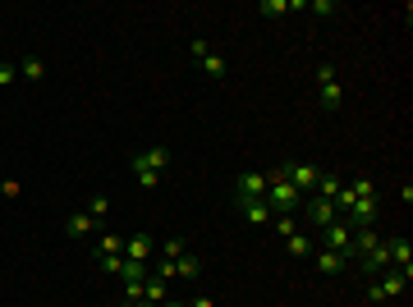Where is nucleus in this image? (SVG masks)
I'll list each match as a JSON object with an SVG mask.
<instances>
[{"label":"nucleus","mask_w":413,"mask_h":307,"mask_svg":"<svg viewBox=\"0 0 413 307\" xmlns=\"http://www.w3.org/2000/svg\"><path fill=\"white\" fill-rule=\"evenodd\" d=\"M262 202H266V211H271V215H290L294 206L303 202V198H299V188L290 184L285 165H275L271 174H266V198H262Z\"/></svg>","instance_id":"obj_1"},{"label":"nucleus","mask_w":413,"mask_h":307,"mask_svg":"<svg viewBox=\"0 0 413 307\" xmlns=\"http://www.w3.org/2000/svg\"><path fill=\"white\" fill-rule=\"evenodd\" d=\"M285 174H290V184L299 188V198H312V193H317V184H321V170L312 165V161H290V165H285Z\"/></svg>","instance_id":"obj_2"},{"label":"nucleus","mask_w":413,"mask_h":307,"mask_svg":"<svg viewBox=\"0 0 413 307\" xmlns=\"http://www.w3.org/2000/svg\"><path fill=\"white\" fill-rule=\"evenodd\" d=\"M372 225H377V193L353 198V206H349V230H372Z\"/></svg>","instance_id":"obj_3"},{"label":"nucleus","mask_w":413,"mask_h":307,"mask_svg":"<svg viewBox=\"0 0 413 307\" xmlns=\"http://www.w3.org/2000/svg\"><path fill=\"white\" fill-rule=\"evenodd\" d=\"M262 198H266V174H258V170L239 174V184H234V202H262Z\"/></svg>","instance_id":"obj_4"},{"label":"nucleus","mask_w":413,"mask_h":307,"mask_svg":"<svg viewBox=\"0 0 413 307\" xmlns=\"http://www.w3.org/2000/svg\"><path fill=\"white\" fill-rule=\"evenodd\" d=\"M321 239H326V248H336V252H345V257H349V243H353L349 220H331V225L321 230ZM349 261H353V257H349Z\"/></svg>","instance_id":"obj_5"},{"label":"nucleus","mask_w":413,"mask_h":307,"mask_svg":"<svg viewBox=\"0 0 413 307\" xmlns=\"http://www.w3.org/2000/svg\"><path fill=\"white\" fill-rule=\"evenodd\" d=\"M312 261H317V271H326V276H340L345 266H353L345 252H336V248H321V252H312Z\"/></svg>","instance_id":"obj_6"},{"label":"nucleus","mask_w":413,"mask_h":307,"mask_svg":"<svg viewBox=\"0 0 413 307\" xmlns=\"http://www.w3.org/2000/svg\"><path fill=\"white\" fill-rule=\"evenodd\" d=\"M386 248H390V261L399 266V276L413 280V243L409 239H395V243H386Z\"/></svg>","instance_id":"obj_7"},{"label":"nucleus","mask_w":413,"mask_h":307,"mask_svg":"<svg viewBox=\"0 0 413 307\" xmlns=\"http://www.w3.org/2000/svg\"><path fill=\"white\" fill-rule=\"evenodd\" d=\"M308 215H312V225H317V230H326L331 220H340L336 202H326V198H312V202H308Z\"/></svg>","instance_id":"obj_8"},{"label":"nucleus","mask_w":413,"mask_h":307,"mask_svg":"<svg viewBox=\"0 0 413 307\" xmlns=\"http://www.w3.org/2000/svg\"><path fill=\"white\" fill-rule=\"evenodd\" d=\"M381 243V234L377 230H353V243H349V257L358 261V257H367V252H372V248Z\"/></svg>","instance_id":"obj_9"},{"label":"nucleus","mask_w":413,"mask_h":307,"mask_svg":"<svg viewBox=\"0 0 413 307\" xmlns=\"http://www.w3.org/2000/svg\"><path fill=\"white\" fill-rule=\"evenodd\" d=\"M124 257H129V261H142V266H147V257H152V239H147V234H134V239L124 243Z\"/></svg>","instance_id":"obj_10"},{"label":"nucleus","mask_w":413,"mask_h":307,"mask_svg":"<svg viewBox=\"0 0 413 307\" xmlns=\"http://www.w3.org/2000/svg\"><path fill=\"white\" fill-rule=\"evenodd\" d=\"M317 101H321V110H331V115H336V110L345 106V88H340V83H321Z\"/></svg>","instance_id":"obj_11"},{"label":"nucleus","mask_w":413,"mask_h":307,"mask_svg":"<svg viewBox=\"0 0 413 307\" xmlns=\"http://www.w3.org/2000/svg\"><path fill=\"white\" fill-rule=\"evenodd\" d=\"M198 276H202L198 252H184V257H175V280H198Z\"/></svg>","instance_id":"obj_12"},{"label":"nucleus","mask_w":413,"mask_h":307,"mask_svg":"<svg viewBox=\"0 0 413 307\" xmlns=\"http://www.w3.org/2000/svg\"><path fill=\"white\" fill-rule=\"evenodd\" d=\"M142 298H147V303H152V307H161V303H170V284H166V280H142Z\"/></svg>","instance_id":"obj_13"},{"label":"nucleus","mask_w":413,"mask_h":307,"mask_svg":"<svg viewBox=\"0 0 413 307\" xmlns=\"http://www.w3.org/2000/svg\"><path fill=\"white\" fill-rule=\"evenodd\" d=\"M239 211H244V220L248 225H271V211H266V202H239Z\"/></svg>","instance_id":"obj_14"},{"label":"nucleus","mask_w":413,"mask_h":307,"mask_svg":"<svg viewBox=\"0 0 413 307\" xmlns=\"http://www.w3.org/2000/svg\"><path fill=\"white\" fill-rule=\"evenodd\" d=\"M92 230H97V220H92L88 211H74L64 220V234H74V239H83V234H92Z\"/></svg>","instance_id":"obj_15"},{"label":"nucleus","mask_w":413,"mask_h":307,"mask_svg":"<svg viewBox=\"0 0 413 307\" xmlns=\"http://www.w3.org/2000/svg\"><path fill=\"white\" fill-rule=\"evenodd\" d=\"M363 266H367V276L386 271V266H390V248H386V243H377V248H372V252L363 257Z\"/></svg>","instance_id":"obj_16"},{"label":"nucleus","mask_w":413,"mask_h":307,"mask_svg":"<svg viewBox=\"0 0 413 307\" xmlns=\"http://www.w3.org/2000/svg\"><path fill=\"white\" fill-rule=\"evenodd\" d=\"M138 161H142L147 170H156V174H161V170L170 165V152H166V147H147V152H138Z\"/></svg>","instance_id":"obj_17"},{"label":"nucleus","mask_w":413,"mask_h":307,"mask_svg":"<svg viewBox=\"0 0 413 307\" xmlns=\"http://www.w3.org/2000/svg\"><path fill=\"white\" fill-rule=\"evenodd\" d=\"M285 248H290V257H312V239L308 234H285Z\"/></svg>","instance_id":"obj_18"},{"label":"nucleus","mask_w":413,"mask_h":307,"mask_svg":"<svg viewBox=\"0 0 413 307\" xmlns=\"http://www.w3.org/2000/svg\"><path fill=\"white\" fill-rule=\"evenodd\" d=\"M97 257H124V239H120V234H101V243H97Z\"/></svg>","instance_id":"obj_19"},{"label":"nucleus","mask_w":413,"mask_h":307,"mask_svg":"<svg viewBox=\"0 0 413 307\" xmlns=\"http://www.w3.org/2000/svg\"><path fill=\"white\" fill-rule=\"evenodd\" d=\"M129 165H134V179H138V184H142V188H156V184H161V174H156V170H147V165H142V161H138V156H134V161H129Z\"/></svg>","instance_id":"obj_20"},{"label":"nucleus","mask_w":413,"mask_h":307,"mask_svg":"<svg viewBox=\"0 0 413 307\" xmlns=\"http://www.w3.org/2000/svg\"><path fill=\"white\" fill-rule=\"evenodd\" d=\"M340 188H345V184H340L336 174H321V184H317V193H312V198H326V202H336V193H340Z\"/></svg>","instance_id":"obj_21"},{"label":"nucleus","mask_w":413,"mask_h":307,"mask_svg":"<svg viewBox=\"0 0 413 307\" xmlns=\"http://www.w3.org/2000/svg\"><path fill=\"white\" fill-rule=\"evenodd\" d=\"M120 280H124V284H134V280H147V266H142V261H129V257H124Z\"/></svg>","instance_id":"obj_22"},{"label":"nucleus","mask_w":413,"mask_h":307,"mask_svg":"<svg viewBox=\"0 0 413 307\" xmlns=\"http://www.w3.org/2000/svg\"><path fill=\"white\" fill-rule=\"evenodd\" d=\"M285 10H290V0H262L258 5V14H266V18H280Z\"/></svg>","instance_id":"obj_23"},{"label":"nucleus","mask_w":413,"mask_h":307,"mask_svg":"<svg viewBox=\"0 0 413 307\" xmlns=\"http://www.w3.org/2000/svg\"><path fill=\"white\" fill-rule=\"evenodd\" d=\"M404 284H409V280L399 276V271H395V276H386V280H381V289H386V298H395V293H404Z\"/></svg>","instance_id":"obj_24"},{"label":"nucleus","mask_w":413,"mask_h":307,"mask_svg":"<svg viewBox=\"0 0 413 307\" xmlns=\"http://www.w3.org/2000/svg\"><path fill=\"white\" fill-rule=\"evenodd\" d=\"M18 74H23V78H32V83H37V78L46 74V64H42V60H23V64H18Z\"/></svg>","instance_id":"obj_25"},{"label":"nucleus","mask_w":413,"mask_h":307,"mask_svg":"<svg viewBox=\"0 0 413 307\" xmlns=\"http://www.w3.org/2000/svg\"><path fill=\"white\" fill-rule=\"evenodd\" d=\"M202 69H207L212 78H225V60H221V55H207V60H202Z\"/></svg>","instance_id":"obj_26"},{"label":"nucleus","mask_w":413,"mask_h":307,"mask_svg":"<svg viewBox=\"0 0 413 307\" xmlns=\"http://www.w3.org/2000/svg\"><path fill=\"white\" fill-rule=\"evenodd\" d=\"M97 266H101L106 276H120V271H124V257H97Z\"/></svg>","instance_id":"obj_27"},{"label":"nucleus","mask_w":413,"mask_h":307,"mask_svg":"<svg viewBox=\"0 0 413 307\" xmlns=\"http://www.w3.org/2000/svg\"><path fill=\"white\" fill-rule=\"evenodd\" d=\"M106 211H110V202H106V198H92V202H88V215H92V220H101Z\"/></svg>","instance_id":"obj_28"},{"label":"nucleus","mask_w":413,"mask_h":307,"mask_svg":"<svg viewBox=\"0 0 413 307\" xmlns=\"http://www.w3.org/2000/svg\"><path fill=\"white\" fill-rule=\"evenodd\" d=\"M124 303H142V280H134V284H124Z\"/></svg>","instance_id":"obj_29"},{"label":"nucleus","mask_w":413,"mask_h":307,"mask_svg":"<svg viewBox=\"0 0 413 307\" xmlns=\"http://www.w3.org/2000/svg\"><path fill=\"white\" fill-rule=\"evenodd\" d=\"M188 55H193V60H207V55H212V46L198 37V42H188Z\"/></svg>","instance_id":"obj_30"},{"label":"nucleus","mask_w":413,"mask_h":307,"mask_svg":"<svg viewBox=\"0 0 413 307\" xmlns=\"http://www.w3.org/2000/svg\"><path fill=\"white\" fill-rule=\"evenodd\" d=\"M14 78H18V69H14V64H0V88H10Z\"/></svg>","instance_id":"obj_31"},{"label":"nucleus","mask_w":413,"mask_h":307,"mask_svg":"<svg viewBox=\"0 0 413 307\" xmlns=\"http://www.w3.org/2000/svg\"><path fill=\"white\" fill-rule=\"evenodd\" d=\"M317 83H336V69L331 64H317Z\"/></svg>","instance_id":"obj_32"},{"label":"nucleus","mask_w":413,"mask_h":307,"mask_svg":"<svg viewBox=\"0 0 413 307\" xmlns=\"http://www.w3.org/2000/svg\"><path fill=\"white\" fill-rule=\"evenodd\" d=\"M166 257H170V261L184 257V243H179V239H170V243H166Z\"/></svg>","instance_id":"obj_33"},{"label":"nucleus","mask_w":413,"mask_h":307,"mask_svg":"<svg viewBox=\"0 0 413 307\" xmlns=\"http://www.w3.org/2000/svg\"><path fill=\"white\" fill-rule=\"evenodd\" d=\"M188 307H216V303H212V298H207V293H198V298H193V303H188Z\"/></svg>","instance_id":"obj_34"},{"label":"nucleus","mask_w":413,"mask_h":307,"mask_svg":"<svg viewBox=\"0 0 413 307\" xmlns=\"http://www.w3.org/2000/svg\"><path fill=\"white\" fill-rule=\"evenodd\" d=\"M129 307H152V303H147V298H142V303H129Z\"/></svg>","instance_id":"obj_35"},{"label":"nucleus","mask_w":413,"mask_h":307,"mask_svg":"<svg viewBox=\"0 0 413 307\" xmlns=\"http://www.w3.org/2000/svg\"><path fill=\"white\" fill-rule=\"evenodd\" d=\"M161 307H188V303H161Z\"/></svg>","instance_id":"obj_36"}]
</instances>
